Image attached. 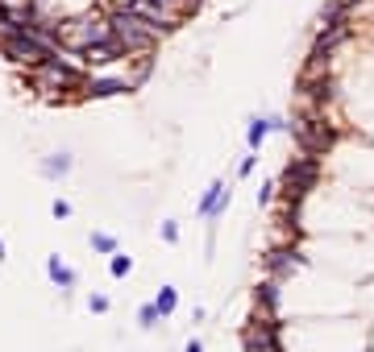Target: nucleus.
I'll use <instances>...</instances> for the list:
<instances>
[{"label": "nucleus", "mask_w": 374, "mask_h": 352, "mask_svg": "<svg viewBox=\"0 0 374 352\" xmlns=\"http://www.w3.org/2000/svg\"><path fill=\"white\" fill-rule=\"evenodd\" d=\"M183 352H204V348H199V340H187V348Z\"/></svg>", "instance_id": "25"}, {"label": "nucleus", "mask_w": 374, "mask_h": 352, "mask_svg": "<svg viewBox=\"0 0 374 352\" xmlns=\"http://www.w3.org/2000/svg\"><path fill=\"white\" fill-rule=\"evenodd\" d=\"M50 215H54V220H67V215H71V203H67V199H54V203H50Z\"/></svg>", "instance_id": "19"}, {"label": "nucleus", "mask_w": 374, "mask_h": 352, "mask_svg": "<svg viewBox=\"0 0 374 352\" xmlns=\"http://www.w3.org/2000/svg\"><path fill=\"white\" fill-rule=\"evenodd\" d=\"M258 303H262V315H274L279 311V282H262L258 286Z\"/></svg>", "instance_id": "13"}, {"label": "nucleus", "mask_w": 374, "mask_h": 352, "mask_svg": "<svg viewBox=\"0 0 374 352\" xmlns=\"http://www.w3.org/2000/svg\"><path fill=\"white\" fill-rule=\"evenodd\" d=\"M96 42H108V9L92 4V9L71 13V17L58 21V46L63 50L83 54L88 46H96Z\"/></svg>", "instance_id": "3"}, {"label": "nucleus", "mask_w": 374, "mask_h": 352, "mask_svg": "<svg viewBox=\"0 0 374 352\" xmlns=\"http://www.w3.org/2000/svg\"><path fill=\"white\" fill-rule=\"evenodd\" d=\"M299 265H303V257H299L296 249H271V253H266V270H271L274 282H287Z\"/></svg>", "instance_id": "9"}, {"label": "nucleus", "mask_w": 374, "mask_h": 352, "mask_svg": "<svg viewBox=\"0 0 374 352\" xmlns=\"http://www.w3.org/2000/svg\"><path fill=\"white\" fill-rule=\"evenodd\" d=\"M79 58H83V70H100V67H108V63H117V58H125V54L113 42H96V46L83 50Z\"/></svg>", "instance_id": "10"}, {"label": "nucleus", "mask_w": 374, "mask_h": 352, "mask_svg": "<svg viewBox=\"0 0 374 352\" xmlns=\"http://www.w3.org/2000/svg\"><path fill=\"white\" fill-rule=\"evenodd\" d=\"M83 58L75 50H54L46 63H38L33 70H25L29 87L42 95V100H71V95H83Z\"/></svg>", "instance_id": "1"}, {"label": "nucleus", "mask_w": 374, "mask_h": 352, "mask_svg": "<svg viewBox=\"0 0 374 352\" xmlns=\"http://www.w3.org/2000/svg\"><path fill=\"white\" fill-rule=\"evenodd\" d=\"M108 274H113V278H129V274H133V257L121 253V249H117V253H108Z\"/></svg>", "instance_id": "14"}, {"label": "nucleus", "mask_w": 374, "mask_h": 352, "mask_svg": "<svg viewBox=\"0 0 374 352\" xmlns=\"http://www.w3.org/2000/svg\"><path fill=\"white\" fill-rule=\"evenodd\" d=\"M46 274H50V282H54L58 290H75V282H79V274H75V270L58 257V253H50V257H46Z\"/></svg>", "instance_id": "12"}, {"label": "nucleus", "mask_w": 374, "mask_h": 352, "mask_svg": "<svg viewBox=\"0 0 374 352\" xmlns=\"http://www.w3.org/2000/svg\"><path fill=\"white\" fill-rule=\"evenodd\" d=\"M229 203H233V191L224 187L221 178H217L212 187L204 191V199H199V208H196V211H199V220H221Z\"/></svg>", "instance_id": "8"}, {"label": "nucleus", "mask_w": 374, "mask_h": 352, "mask_svg": "<svg viewBox=\"0 0 374 352\" xmlns=\"http://www.w3.org/2000/svg\"><path fill=\"white\" fill-rule=\"evenodd\" d=\"M125 4H133V0H100V9H125Z\"/></svg>", "instance_id": "23"}, {"label": "nucleus", "mask_w": 374, "mask_h": 352, "mask_svg": "<svg viewBox=\"0 0 374 352\" xmlns=\"http://www.w3.org/2000/svg\"><path fill=\"white\" fill-rule=\"evenodd\" d=\"M291 133H296V141H299V149L303 154H312V158H321L324 149L333 145V124L324 120V112H303V117H296L291 120Z\"/></svg>", "instance_id": "4"}, {"label": "nucleus", "mask_w": 374, "mask_h": 352, "mask_svg": "<svg viewBox=\"0 0 374 352\" xmlns=\"http://www.w3.org/2000/svg\"><path fill=\"white\" fill-rule=\"evenodd\" d=\"M88 306H92L96 315H104V311H108V299H104V294H92V299H88Z\"/></svg>", "instance_id": "22"}, {"label": "nucleus", "mask_w": 374, "mask_h": 352, "mask_svg": "<svg viewBox=\"0 0 374 352\" xmlns=\"http://www.w3.org/2000/svg\"><path fill=\"white\" fill-rule=\"evenodd\" d=\"M75 158L67 154V149H58V154H46L42 162H38V170H42V178H50V183H58V178H67L71 174Z\"/></svg>", "instance_id": "11"}, {"label": "nucleus", "mask_w": 374, "mask_h": 352, "mask_svg": "<svg viewBox=\"0 0 374 352\" xmlns=\"http://www.w3.org/2000/svg\"><path fill=\"white\" fill-rule=\"evenodd\" d=\"M274 191H279V183H262V191H258V203H262V208L274 199Z\"/></svg>", "instance_id": "20"}, {"label": "nucleus", "mask_w": 374, "mask_h": 352, "mask_svg": "<svg viewBox=\"0 0 374 352\" xmlns=\"http://www.w3.org/2000/svg\"><path fill=\"white\" fill-rule=\"evenodd\" d=\"M88 240H92V249H96V253H117V236H113V233H92Z\"/></svg>", "instance_id": "16"}, {"label": "nucleus", "mask_w": 374, "mask_h": 352, "mask_svg": "<svg viewBox=\"0 0 374 352\" xmlns=\"http://www.w3.org/2000/svg\"><path fill=\"white\" fill-rule=\"evenodd\" d=\"M162 240H167V245H175V240H179V224H175V220H167V224H162Z\"/></svg>", "instance_id": "21"}, {"label": "nucleus", "mask_w": 374, "mask_h": 352, "mask_svg": "<svg viewBox=\"0 0 374 352\" xmlns=\"http://www.w3.org/2000/svg\"><path fill=\"white\" fill-rule=\"evenodd\" d=\"M333 4H341V9H346V13H353V9H358V4H362V0H333Z\"/></svg>", "instance_id": "24"}, {"label": "nucleus", "mask_w": 374, "mask_h": 352, "mask_svg": "<svg viewBox=\"0 0 374 352\" xmlns=\"http://www.w3.org/2000/svg\"><path fill=\"white\" fill-rule=\"evenodd\" d=\"M154 306H158V315H162V319L175 315V306H179V290H175V286H162V290H158V299H154Z\"/></svg>", "instance_id": "15"}, {"label": "nucleus", "mask_w": 374, "mask_h": 352, "mask_svg": "<svg viewBox=\"0 0 374 352\" xmlns=\"http://www.w3.org/2000/svg\"><path fill=\"white\" fill-rule=\"evenodd\" d=\"M316 178H321V158H312V154L291 158L287 170H283V203H299L308 191L316 187Z\"/></svg>", "instance_id": "5"}, {"label": "nucleus", "mask_w": 374, "mask_h": 352, "mask_svg": "<svg viewBox=\"0 0 374 352\" xmlns=\"http://www.w3.org/2000/svg\"><path fill=\"white\" fill-rule=\"evenodd\" d=\"M158 319H162V315H158V306H154V303H146V306H142V311H137V324H142V328H158Z\"/></svg>", "instance_id": "17"}, {"label": "nucleus", "mask_w": 374, "mask_h": 352, "mask_svg": "<svg viewBox=\"0 0 374 352\" xmlns=\"http://www.w3.org/2000/svg\"><path fill=\"white\" fill-rule=\"evenodd\" d=\"M254 166H258V154L249 149L246 158H241V166H237V174H241V178H249V174H254Z\"/></svg>", "instance_id": "18"}, {"label": "nucleus", "mask_w": 374, "mask_h": 352, "mask_svg": "<svg viewBox=\"0 0 374 352\" xmlns=\"http://www.w3.org/2000/svg\"><path fill=\"white\" fill-rule=\"evenodd\" d=\"M108 42L121 54H158L167 33H158L150 21H142L133 9H108Z\"/></svg>", "instance_id": "2"}, {"label": "nucleus", "mask_w": 374, "mask_h": 352, "mask_svg": "<svg viewBox=\"0 0 374 352\" xmlns=\"http://www.w3.org/2000/svg\"><path fill=\"white\" fill-rule=\"evenodd\" d=\"M274 129H279V133H291V124H287L283 117H249L246 120V145L258 154V149H262V141L271 137Z\"/></svg>", "instance_id": "7"}, {"label": "nucleus", "mask_w": 374, "mask_h": 352, "mask_svg": "<svg viewBox=\"0 0 374 352\" xmlns=\"http://www.w3.org/2000/svg\"><path fill=\"white\" fill-rule=\"evenodd\" d=\"M4 257H9V249H4V240H0V261H4Z\"/></svg>", "instance_id": "26"}, {"label": "nucleus", "mask_w": 374, "mask_h": 352, "mask_svg": "<svg viewBox=\"0 0 374 352\" xmlns=\"http://www.w3.org/2000/svg\"><path fill=\"white\" fill-rule=\"evenodd\" d=\"M246 352H283L279 348V319L274 315H258L246 328Z\"/></svg>", "instance_id": "6"}]
</instances>
